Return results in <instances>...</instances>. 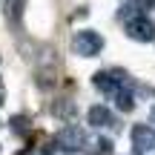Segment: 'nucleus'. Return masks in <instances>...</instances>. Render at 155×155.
<instances>
[{"label": "nucleus", "mask_w": 155, "mask_h": 155, "mask_svg": "<svg viewBox=\"0 0 155 155\" xmlns=\"http://www.w3.org/2000/svg\"><path fill=\"white\" fill-rule=\"evenodd\" d=\"M92 83H95V89H98L101 95L112 98L121 86H129V75L124 72V69H101V72L92 75Z\"/></svg>", "instance_id": "f257e3e1"}, {"label": "nucleus", "mask_w": 155, "mask_h": 155, "mask_svg": "<svg viewBox=\"0 0 155 155\" xmlns=\"http://www.w3.org/2000/svg\"><path fill=\"white\" fill-rule=\"evenodd\" d=\"M101 49H104V38L95 29H81L72 38V52L81 58H98Z\"/></svg>", "instance_id": "f03ea898"}, {"label": "nucleus", "mask_w": 155, "mask_h": 155, "mask_svg": "<svg viewBox=\"0 0 155 155\" xmlns=\"http://www.w3.org/2000/svg\"><path fill=\"white\" fill-rule=\"evenodd\" d=\"M124 32L129 40H138V43H152L155 40V23L144 15H135L129 20H124Z\"/></svg>", "instance_id": "7ed1b4c3"}, {"label": "nucleus", "mask_w": 155, "mask_h": 155, "mask_svg": "<svg viewBox=\"0 0 155 155\" xmlns=\"http://www.w3.org/2000/svg\"><path fill=\"white\" fill-rule=\"evenodd\" d=\"M58 147L66 150V152H81L83 147H86V132H83V127L66 124V127L58 132Z\"/></svg>", "instance_id": "20e7f679"}, {"label": "nucleus", "mask_w": 155, "mask_h": 155, "mask_svg": "<svg viewBox=\"0 0 155 155\" xmlns=\"http://www.w3.org/2000/svg\"><path fill=\"white\" fill-rule=\"evenodd\" d=\"M132 147H135V155H152L155 152V127L135 124L132 127Z\"/></svg>", "instance_id": "39448f33"}, {"label": "nucleus", "mask_w": 155, "mask_h": 155, "mask_svg": "<svg viewBox=\"0 0 155 155\" xmlns=\"http://www.w3.org/2000/svg\"><path fill=\"white\" fill-rule=\"evenodd\" d=\"M86 121L92 124V127H112V124H115V115H112L104 104H95V106H89Z\"/></svg>", "instance_id": "423d86ee"}, {"label": "nucleus", "mask_w": 155, "mask_h": 155, "mask_svg": "<svg viewBox=\"0 0 155 155\" xmlns=\"http://www.w3.org/2000/svg\"><path fill=\"white\" fill-rule=\"evenodd\" d=\"M112 101H115V106L121 112H132L135 109V95H132V89H129V86H121L115 95H112Z\"/></svg>", "instance_id": "0eeeda50"}, {"label": "nucleus", "mask_w": 155, "mask_h": 155, "mask_svg": "<svg viewBox=\"0 0 155 155\" xmlns=\"http://www.w3.org/2000/svg\"><path fill=\"white\" fill-rule=\"evenodd\" d=\"M23 9H26V0H6V17L9 20H20L23 17Z\"/></svg>", "instance_id": "6e6552de"}, {"label": "nucleus", "mask_w": 155, "mask_h": 155, "mask_svg": "<svg viewBox=\"0 0 155 155\" xmlns=\"http://www.w3.org/2000/svg\"><path fill=\"white\" fill-rule=\"evenodd\" d=\"M52 115H58V118H72L75 115V104L72 101H58V104H52Z\"/></svg>", "instance_id": "1a4fd4ad"}, {"label": "nucleus", "mask_w": 155, "mask_h": 155, "mask_svg": "<svg viewBox=\"0 0 155 155\" xmlns=\"http://www.w3.org/2000/svg\"><path fill=\"white\" fill-rule=\"evenodd\" d=\"M112 150H115V144L109 138H98L92 147V155H112Z\"/></svg>", "instance_id": "9d476101"}, {"label": "nucleus", "mask_w": 155, "mask_h": 155, "mask_svg": "<svg viewBox=\"0 0 155 155\" xmlns=\"http://www.w3.org/2000/svg\"><path fill=\"white\" fill-rule=\"evenodd\" d=\"M52 83H55V69H38V86L49 89Z\"/></svg>", "instance_id": "9b49d317"}, {"label": "nucleus", "mask_w": 155, "mask_h": 155, "mask_svg": "<svg viewBox=\"0 0 155 155\" xmlns=\"http://www.w3.org/2000/svg\"><path fill=\"white\" fill-rule=\"evenodd\" d=\"M9 124H12V132H17V135H26V132H29V121H26L23 115H15Z\"/></svg>", "instance_id": "f8f14e48"}, {"label": "nucleus", "mask_w": 155, "mask_h": 155, "mask_svg": "<svg viewBox=\"0 0 155 155\" xmlns=\"http://www.w3.org/2000/svg\"><path fill=\"white\" fill-rule=\"evenodd\" d=\"M3 101H6V89H3V83H0V106H3Z\"/></svg>", "instance_id": "ddd939ff"}, {"label": "nucleus", "mask_w": 155, "mask_h": 155, "mask_svg": "<svg viewBox=\"0 0 155 155\" xmlns=\"http://www.w3.org/2000/svg\"><path fill=\"white\" fill-rule=\"evenodd\" d=\"M150 118H152V124H155V106H152V109H150Z\"/></svg>", "instance_id": "4468645a"}]
</instances>
